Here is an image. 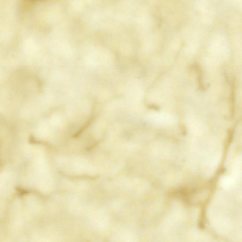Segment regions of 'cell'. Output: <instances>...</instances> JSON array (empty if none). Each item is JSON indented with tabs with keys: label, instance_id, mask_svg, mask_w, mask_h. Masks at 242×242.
I'll return each mask as SVG.
<instances>
[{
	"label": "cell",
	"instance_id": "cell-1",
	"mask_svg": "<svg viewBox=\"0 0 242 242\" xmlns=\"http://www.w3.org/2000/svg\"><path fill=\"white\" fill-rule=\"evenodd\" d=\"M235 84L234 82H232V85H231V90L230 95V113L231 115L233 117L235 114Z\"/></svg>",
	"mask_w": 242,
	"mask_h": 242
},
{
	"label": "cell",
	"instance_id": "cell-2",
	"mask_svg": "<svg viewBox=\"0 0 242 242\" xmlns=\"http://www.w3.org/2000/svg\"><path fill=\"white\" fill-rule=\"evenodd\" d=\"M196 70L197 71V73L198 74V81L199 84L201 88H203V84H202V71L201 70V68L197 66H196Z\"/></svg>",
	"mask_w": 242,
	"mask_h": 242
},
{
	"label": "cell",
	"instance_id": "cell-3",
	"mask_svg": "<svg viewBox=\"0 0 242 242\" xmlns=\"http://www.w3.org/2000/svg\"><path fill=\"white\" fill-rule=\"evenodd\" d=\"M149 107L152 108V109H154V110H157V109H158V107H156V106H155V105H152V104L150 105Z\"/></svg>",
	"mask_w": 242,
	"mask_h": 242
}]
</instances>
